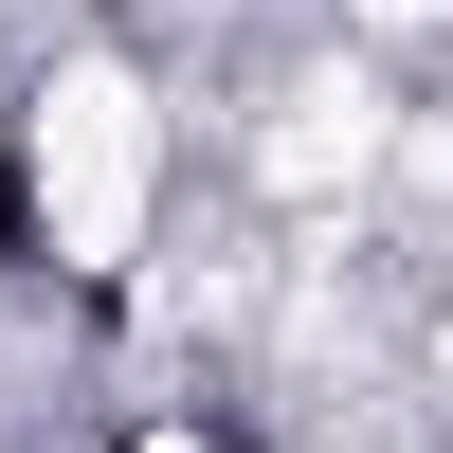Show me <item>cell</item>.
I'll return each instance as SVG.
<instances>
[{"instance_id":"cell-1","label":"cell","mask_w":453,"mask_h":453,"mask_svg":"<svg viewBox=\"0 0 453 453\" xmlns=\"http://www.w3.org/2000/svg\"><path fill=\"white\" fill-rule=\"evenodd\" d=\"M0 273H36V181H19V145H0Z\"/></svg>"}]
</instances>
